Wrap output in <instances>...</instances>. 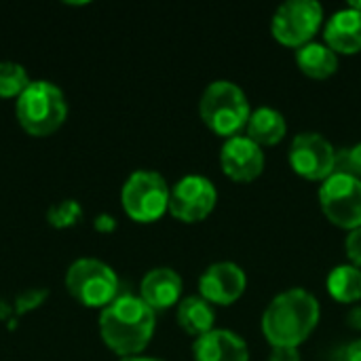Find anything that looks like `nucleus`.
<instances>
[{
	"label": "nucleus",
	"mask_w": 361,
	"mask_h": 361,
	"mask_svg": "<svg viewBox=\"0 0 361 361\" xmlns=\"http://www.w3.org/2000/svg\"><path fill=\"white\" fill-rule=\"evenodd\" d=\"M319 300L305 288L279 292L262 313V334L271 347H300L317 328Z\"/></svg>",
	"instance_id": "nucleus-1"
},
{
	"label": "nucleus",
	"mask_w": 361,
	"mask_h": 361,
	"mask_svg": "<svg viewBox=\"0 0 361 361\" xmlns=\"http://www.w3.org/2000/svg\"><path fill=\"white\" fill-rule=\"evenodd\" d=\"M157 328L154 311L133 294L116 296L99 313V334L104 343L121 357L140 355Z\"/></svg>",
	"instance_id": "nucleus-2"
},
{
	"label": "nucleus",
	"mask_w": 361,
	"mask_h": 361,
	"mask_svg": "<svg viewBox=\"0 0 361 361\" xmlns=\"http://www.w3.org/2000/svg\"><path fill=\"white\" fill-rule=\"evenodd\" d=\"M252 106L245 91L226 78L209 82L199 99V116L216 135L228 140L239 135L250 121Z\"/></svg>",
	"instance_id": "nucleus-3"
},
{
	"label": "nucleus",
	"mask_w": 361,
	"mask_h": 361,
	"mask_svg": "<svg viewBox=\"0 0 361 361\" xmlns=\"http://www.w3.org/2000/svg\"><path fill=\"white\" fill-rule=\"evenodd\" d=\"M21 127L32 135H49L68 116L63 91L49 80H30L15 104Z\"/></svg>",
	"instance_id": "nucleus-4"
},
{
	"label": "nucleus",
	"mask_w": 361,
	"mask_h": 361,
	"mask_svg": "<svg viewBox=\"0 0 361 361\" xmlns=\"http://www.w3.org/2000/svg\"><path fill=\"white\" fill-rule=\"evenodd\" d=\"M169 192L171 188L159 171L137 169L123 184V209L135 222H157L169 212Z\"/></svg>",
	"instance_id": "nucleus-5"
},
{
	"label": "nucleus",
	"mask_w": 361,
	"mask_h": 361,
	"mask_svg": "<svg viewBox=\"0 0 361 361\" xmlns=\"http://www.w3.org/2000/svg\"><path fill=\"white\" fill-rule=\"evenodd\" d=\"M66 288L80 305L104 309L118 296V277L97 258H78L66 271Z\"/></svg>",
	"instance_id": "nucleus-6"
},
{
	"label": "nucleus",
	"mask_w": 361,
	"mask_h": 361,
	"mask_svg": "<svg viewBox=\"0 0 361 361\" xmlns=\"http://www.w3.org/2000/svg\"><path fill=\"white\" fill-rule=\"evenodd\" d=\"M324 25V6L317 0H288L271 19V34L283 47L300 49L313 42Z\"/></svg>",
	"instance_id": "nucleus-7"
},
{
	"label": "nucleus",
	"mask_w": 361,
	"mask_h": 361,
	"mask_svg": "<svg viewBox=\"0 0 361 361\" xmlns=\"http://www.w3.org/2000/svg\"><path fill=\"white\" fill-rule=\"evenodd\" d=\"M319 207L324 216L338 228L355 231L361 228V180L334 171L328 180L322 182L317 190Z\"/></svg>",
	"instance_id": "nucleus-8"
},
{
	"label": "nucleus",
	"mask_w": 361,
	"mask_h": 361,
	"mask_svg": "<svg viewBox=\"0 0 361 361\" xmlns=\"http://www.w3.org/2000/svg\"><path fill=\"white\" fill-rule=\"evenodd\" d=\"M336 148L334 144L317 133V131H302L294 135L288 161L296 176L309 182H324L336 171Z\"/></svg>",
	"instance_id": "nucleus-9"
},
{
	"label": "nucleus",
	"mask_w": 361,
	"mask_h": 361,
	"mask_svg": "<svg viewBox=\"0 0 361 361\" xmlns=\"http://www.w3.org/2000/svg\"><path fill=\"white\" fill-rule=\"evenodd\" d=\"M218 203L216 184L203 173L180 178L169 192V214L186 224L205 220Z\"/></svg>",
	"instance_id": "nucleus-10"
},
{
	"label": "nucleus",
	"mask_w": 361,
	"mask_h": 361,
	"mask_svg": "<svg viewBox=\"0 0 361 361\" xmlns=\"http://www.w3.org/2000/svg\"><path fill=\"white\" fill-rule=\"evenodd\" d=\"M247 288L245 271L231 260L209 264L199 277V296L209 305L231 307L235 305Z\"/></svg>",
	"instance_id": "nucleus-11"
},
{
	"label": "nucleus",
	"mask_w": 361,
	"mask_h": 361,
	"mask_svg": "<svg viewBox=\"0 0 361 361\" xmlns=\"http://www.w3.org/2000/svg\"><path fill=\"white\" fill-rule=\"evenodd\" d=\"M264 152L247 135H235L224 140L220 148V167L233 182H254L264 171Z\"/></svg>",
	"instance_id": "nucleus-12"
},
{
	"label": "nucleus",
	"mask_w": 361,
	"mask_h": 361,
	"mask_svg": "<svg viewBox=\"0 0 361 361\" xmlns=\"http://www.w3.org/2000/svg\"><path fill=\"white\" fill-rule=\"evenodd\" d=\"M192 360L250 361V347L237 332L214 328L212 332L195 338V343H192Z\"/></svg>",
	"instance_id": "nucleus-13"
},
{
	"label": "nucleus",
	"mask_w": 361,
	"mask_h": 361,
	"mask_svg": "<svg viewBox=\"0 0 361 361\" xmlns=\"http://www.w3.org/2000/svg\"><path fill=\"white\" fill-rule=\"evenodd\" d=\"M140 298L157 313L176 307L182 300V277L169 267L150 269L140 283Z\"/></svg>",
	"instance_id": "nucleus-14"
},
{
	"label": "nucleus",
	"mask_w": 361,
	"mask_h": 361,
	"mask_svg": "<svg viewBox=\"0 0 361 361\" xmlns=\"http://www.w3.org/2000/svg\"><path fill=\"white\" fill-rule=\"evenodd\" d=\"M324 40L336 55H355L361 51V11L347 6L328 19Z\"/></svg>",
	"instance_id": "nucleus-15"
},
{
	"label": "nucleus",
	"mask_w": 361,
	"mask_h": 361,
	"mask_svg": "<svg viewBox=\"0 0 361 361\" xmlns=\"http://www.w3.org/2000/svg\"><path fill=\"white\" fill-rule=\"evenodd\" d=\"M286 133H288V121L277 108L260 106L252 110L245 127V135L254 140L260 148L279 144L286 137Z\"/></svg>",
	"instance_id": "nucleus-16"
},
{
	"label": "nucleus",
	"mask_w": 361,
	"mask_h": 361,
	"mask_svg": "<svg viewBox=\"0 0 361 361\" xmlns=\"http://www.w3.org/2000/svg\"><path fill=\"white\" fill-rule=\"evenodd\" d=\"M296 66L309 78L324 80L336 74L338 70V55L326 42H309L294 53Z\"/></svg>",
	"instance_id": "nucleus-17"
},
{
	"label": "nucleus",
	"mask_w": 361,
	"mask_h": 361,
	"mask_svg": "<svg viewBox=\"0 0 361 361\" xmlns=\"http://www.w3.org/2000/svg\"><path fill=\"white\" fill-rule=\"evenodd\" d=\"M176 317H178V324L180 328L199 338L207 332L214 330V324H216V311H214V305H209L205 298L201 296H186L178 302V311H176Z\"/></svg>",
	"instance_id": "nucleus-18"
},
{
	"label": "nucleus",
	"mask_w": 361,
	"mask_h": 361,
	"mask_svg": "<svg viewBox=\"0 0 361 361\" xmlns=\"http://www.w3.org/2000/svg\"><path fill=\"white\" fill-rule=\"evenodd\" d=\"M328 294L341 305H357L361 300V269L351 262L338 264L328 273Z\"/></svg>",
	"instance_id": "nucleus-19"
},
{
	"label": "nucleus",
	"mask_w": 361,
	"mask_h": 361,
	"mask_svg": "<svg viewBox=\"0 0 361 361\" xmlns=\"http://www.w3.org/2000/svg\"><path fill=\"white\" fill-rule=\"evenodd\" d=\"M30 85L27 72L17 61H0V97H19Z\"/></svg>",
	"instance_id": "nucleus-20"
},
{
	"label": "nucleus",
	"mask_w": 361,
	"mask_h": 361,
	"mask_svg": "<svg viewBox=\"0 0 361 361\" xmlns=\"http://www.w3.org/2000/svg\"><path fill=\"white\" fill-rule=\"evenodd\" d=\"M80 218H82V207H80V203L74 201V199L57 201V203H53V205L47 209V220H49V224L55 226V228L74 226Z\"/></svg>",
	"instance_id": "nucleus-21"
},
{
	"label": "nucleus",
	"mask_w": 361,
	"mask_h": 361,
	"mask_svg": "<svg viewBox=\"0 0 361 361\" xmlns=\"http://www.w3.org/2000/svg\"><path fill=\"white\" fill-rule=\"evenodd\" d=\"M336 171L351 173L361 180V142L336 152Z\"/></svg>",
	"instance_id": "nucleus-22"
},
{
	"label": "nucleus",
	"mask_w": 361,
	"mask_h": 361,
	"mask_svg": "<svg viewBox=\"0 0 361 361\" xmlns=\"http://www.w3.org/2000/svg\"><path fill=\"white\" fill-rule=\"evenodd\" d=\"M345 252L353 267L361 269V228H355L345 239Z\"/></svg>",
	"instance_id": "nucleus-23"
},
{
	"label": "nucleus",
	"mask_w": 361,
	"mask_h": 361,
	"mask_svg": "<svg viewBox=\"0 0 361 361\" xmlns=\"http://www.w3.org/2000/svg\"><path fill=\"white\" fill-rule=\"evenodd\" d=\"M269 361H300V349H296V347H271Z\"/></svg>",
	"instance_id": "nucleus-24"
},
{
	"label": "nucleus",
	"mask_w": 361,
	"mask_h": 361,
	"mask_svg": "<svg viewBox=\"0 0 361 361\" xmlns=\"http://www.w3.org/2000/svg\"><path fill=\"white\" fill-rule=\"evenodd\" d=\"M44 296H47V292H44V290H32V292L21 294V296L17 298V305H19V309H21V311H25V309H30V307L40 305Z\"/></svg>",
	"instance_id": "nucleus-25"
},
{
	"label": "nucleus",
	"mask_w": 361,
	"mask_h": 361,
	"mask_svg": "<svg viewBox=\"0 0 361 361\" xmlns=\"http://www.w3.org/2000/svg\"><path fill=\"white\" fill-rule=\"evenodd\" d=\"M93 226L99 233H112L116 228V218L110 216V214H97L95 220H93Z\"/></svg>",
	"instance_id": "nucleus-26"
},
{
	"label": "nucleus",
	"mask_w": 361,
	"mask_h": 361,
	"mask_svg": "<svg viewBox=\"0 0 361 361\" xmlns=\"http://www.w3.org/2000/svg\"><path fill=\"white\" fill-rule=\"evenodd\" d=\"M341 361H361V338L349 343V345L343 349Z\"/></svg>",
	"instance_id": "nucleus-27"
},
{
	"label": "nucleus",
	"mask_w": 361,
	"mask_h": 361,
	"mask_svg": "<svg viewBox=\"0 0 361 361\" xmlns=\"http://www.w3.org/2000/svg\"><path fill=\"white\" fill-rule=\"evenodd\" d=\"M347 326L351 330H357L361 332V305H353L347 313Z\"/></svg>",
	"instance_id": "nucleus-28"
},
{
	"label": "nucleus",
	"mask_w": 361,
	"mask_h": 361,
	"mask_svg": "<svg viewBox=\"0 0 361 361\" xmlns=\"http://www.w3.org/2000/svg\"><path fill=\"white\" fill-rule=\"evenodd\" d=\"M118 361H163L159 357H148V355H129V357H121Z\"/></svg>",
	"instance_id": "nucleus-29"
},
{
	"label": "nucleus",
	"mask_w": 361,
	"mask_h": 361,
	"mask_svg": "<svg viewBox=\"0 0 361 361\" xmlns=\"http://www.w3.org/2000/svg\"><path fill=\"white\" fill-rule=\"evenodd\" d=\"M349 6H353V8H357V11H361V0H353Z\"/></svg>",
	"instance_id": "nucleus-30"
}]
</instances>
